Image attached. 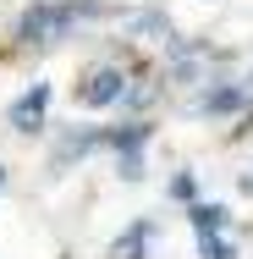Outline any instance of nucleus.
<instances>
[{"instance_id": "obj_11", "label": "nucleus", "mask_w": 253, "mask_h": 259, "mask_svg": "<svg viewBox=\"0 0 253 259\" xmlns=\"http://www.w3.org/2000/svg\"><path fill=\"white\" fill-rule=\"evenodd\" d=\"M0 188H6V165H0Z\"/></svg>"}, {"instance_id": "obj_2", "label": "nucleus", "mask_w": 253, "mask_h": 259, "mask_svg": "<svg viewBox=\"0 0 253 259\" xmlns=\"http://www.w3.org/2000/svg\"><path fill=\"white\" fill-rule=\"evenodd\" d=\"M132 94V77L121 66H94L83 83H77V105L83 110H110V105H127Z\"/></svg>"}, {"instance_id": "obj_6", "label": "nucleus", "mask_w": 253, "mask_h": 259, "mask_svg": "<svg viewBox=\"0 0 253 259\" xmlns=\"http://www.w3.org/2000/svg\"><path fill=\"white\" fill-rule=\"evenodd\" d=\"M149 232H154L149 221H132V226H127V232L110 243V259H143V243H149Z\"/></svg>"}, {"instance_id": "obj_5", "label": "nucleus", "mask_w": 253, "mask_h": 259, "mask_svg": "<svg viewBox=\"0 0 253 259\" xmlns=\"http://www.w3.org/2000/svg\"><path fill=\"white\" fill-rule=\"evenodd\" d=\"M187 221H193L198 237H215V232H226L231 209H226V204H209V199H193V204H187Z\"/></svg>"}, {"instance_id": "obj_3", "label": "nucleus", "mask_w": 253, "mask_h": 259, "mask_svg": "<svg viewBox=\"0 0 253 259\" xmlns=\"http://www.w3.org/2000/svg\"><path fill=\"white\" fill-rule=\"evenodd\" d=\"M50 100H55V89H50V83H33V89H22V94L11 100V110H6L11 133H22V138L44 133V127H50Z\"/></svg>"}, {"instance_id": "obj_8", "label": "nucleus", "mask_w": 253, "mask_h": 259, "mask_svg": "<svg viewBox=\"0 0 253 259\" xmlns=\"http://www.w3.org/2000/svg\"><path fill=\"white\" fill-rule=\"evenodd\" d=\"M116 177L121 182H143V155H116Z\"/></svg>"}, {"instance_id": "obj_7", "label": "nucleus", "mask_w": 253, "mask_h": 259, "mask_svg": "<svg viewBox=\"0 0 253 259\" xmlns=\"http://www.w3.org/2000/svg\"><path fill=\"white\" fill-rule=\"evenodd\" d=\"M198 259H242V248L226 232H215V237H198Z\"/></svg>"}, {"instance_id": "obj_10", "label": "nucleus", "mask_w": 253, "mask_h": 259, "mask_svg": "<svg viewBox=\"0 0 253 259\" xmlns=\"http://www.w3.org/2000/svg\"><path fill=\"white\" fill-rule=\"evenodd\" d=\"M237 188H242V193L253 199V171H242V177H237Z\"/></svg>"}, {"instance_id": "obj_4", "label": "nucleus", "mask_w": 253, "mask_h": 259, "mask_svg": "<svg viewBox=\"0 0 253 259\" xmlns=\"http://www.w3.org/2000/svg\"><path fill=\"white\" fill-rule=\"evenodd\" d=\"M121 28H127L132 39H149V45H171V17H165L160 6H149V11H127V17H121Z\"/></svg>"}, {"instance_id": "obj_1", "label": "nucleus", "mask_w": 253, "mask_h": 259, "mask_svg": "<svg viewBox=\"0 0 253 259\" xmlns=\"http://www.w3.org/2000/svg\"><path fill=\"white\" fill-rule=\"evenodd\" d=\"M83 17H105V6L99 0H33V6H22L11 39L17 45H61Z\"/></svg>"}, {"instance_id": "obj_9", "label": "nucleus", "mask_w": 253, "mask_h": 259, "mask_svg": "<svg viewBox=\"0 0 253 259\" xmlns=\"http://www.w3.org/2000/svg\"><path fill=\"white\" fill-rule=\"evenodd\" d=\"M171 199H193V171H176L171 177Z\"/></svg>"}]
</instances>
